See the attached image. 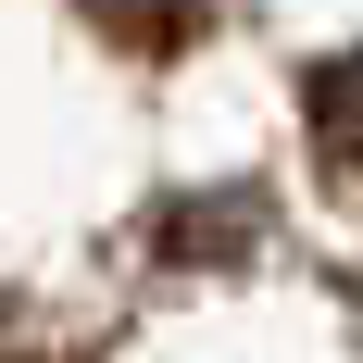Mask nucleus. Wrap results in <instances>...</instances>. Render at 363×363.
I'll return each mask as SVG.
<instances>
[{
    "mask_svg": "<svg viewBox=\"0 0 363 363\" xmlns=\"http://www.w3.org/2000/svg\"><path fill=\"white\" fill-rule=\"evenodd\" d=\"M75 13H88V26L125 50V63H176L188 38L213 26V0H75Z\"/></svg>",
    "mask_w": 363,
    "mask_h": 363,
    "instance_id": "nucleus-1",
    "label": "nucleus"
},
{
    "mask_svg": "<svg viewBox=\"0 0 363 363\" xmlns=\"http://www.w3.org/2000/svg\"><path fill=\"white\" fill-rule=\"evenodd\" d=\"M301 113H313V150H326L338 176H363V50H326V63L301 75Z\"/></svg>",
    "mask_w": 363,
    "mask_h": 363,
    "instance_id": "nucleus-2",
    "label": "nucleus"
}]
</instances>
